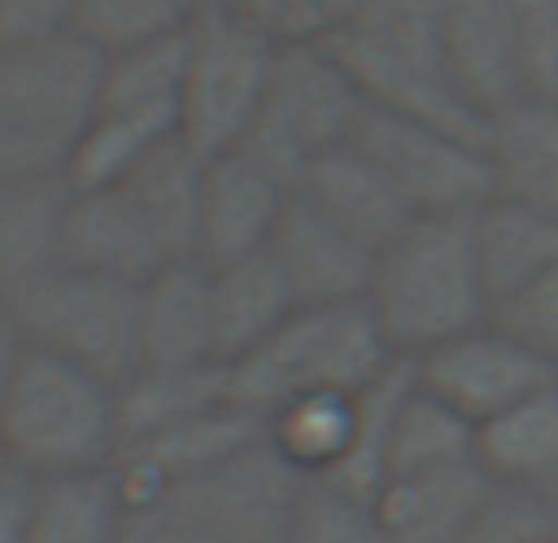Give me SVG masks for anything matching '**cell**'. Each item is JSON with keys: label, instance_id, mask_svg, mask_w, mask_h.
I'll list each match as a JSON object with an SVG mask.
<instances>
[{"label": "cell", "instance_id": "obj_1", "mask_svg": "<svg viewBox=\"0 0 558 543\" xmlns=\"http://www.w3.org/2000/svg\"><path fill=\"white\" fill-rule=\"evenodd\" d=\"M366 302L401 361L489 322V287L474 257L470 218H415L376 252Z\"/></svg>", "mask_w": 558, "mask_h": 543}, {"label": "cell", "instance_id": "obj_2", "mask_svg": "<svg viewBox=\"0 0 558 543\" xmlns=\"http://www.w3.org/2000/svg\"><path fill=\"white\" fill-rule=\"evenodd\" d=\"M401 366L371 302L296 306L257 351L228 366L232 400L253 415L296 396H361Z\"/></svg>", "mask_w": 558, "mask_h": 543}, {"label": "cell", "instance_id": "obj_3", "mask_svg": "<svg viewBox=\"0 0 558 543\" xmlns=\"http://www.w3.org/2000/svg\"><path fill=\"white\" fill-rule=\"evenodd\" d=\"M105 55L80 35L0 45V183L70 178L99 105Z\"/></svg>", "mask_w": 558, "mask_h": 543}, {"label": "cell", "instance_id": "obj_4", "mask_svg": "<svg viewBox=\"0 0 558 543\" xmlns=\"http://www.w3.org/2000/svg\"><path fill=\"white\" fill-rule=\"evenodd\" d=\"M331 50L351 70L371 109L425 119V124L489 144V124H480L464 109L450 80L440 0H361L347 31L331 40Z\"/></svg>", "mask_w": 558, "mask_h": 543}, {"label": "cell", "instance_id": "obj_5", "mask_svg": "<svg viewBox=\"0 0 558 543\" xmlns=\"http://www.w3.org/2000/svg\"><path fill=\"white\" fill-rule=\"evenodd\" d=\"M0 445L31 480L109 470L119 460V386L64 355L25 346L15 386L0 406Z\"/></svg>", "mask_w": 558, "mask_h": 543}, {"label": "cell", "instance_id": "obj_6", "mask_svg": "<svg viewBox=\"0 0 558 543\" xmlns=\"http://www.w3.org/2000/svg\"><path fill=\"white\" fill-rule=\"evenodd\" d=\"M296 490L302 474L263 435L213 470L129 499L124 543H287Z\"/></svg>", "mask_w": 558, "mask_h": 543}, {"label": "cell", "instance_id": "obj_7", "mask_svg": "<svg viewBox=\"0 0 558 543\" xmlns=\"http://www.w3.org/2000/svg\"><path fill=\"white\" fill-rule=\"evenodd\" d=\"M366 109V95L331 45H292V50H277L267 99L238 148L263 158L287 183H302L316 158L337 154L356 138Z\"/></svg>", "mask_w": 558, "mask_h": 543}, {"label": "cell", "instance_id": "obj_8", "mask_svg": "<svg viewBox=\"0 0 558 543\" xmlns=\"http://www.w3.org/2000/svg\"><path fill=\"white\" fill-rule=\"evenodd\" d=\"M25 341L54 351L105 381H129L138 366V282L99 277L85 267H50L5 297Z\"/></svg>", "mask_w": 558, "mask_h": 543}, {"label": "cell", "instance_id": "obj_9", "mask_svg": "<svg viewBox=\"0 0 558 543\" xmlns=\"http://www.w3.org/2000/svg\"><path fill=\"white\" fill-rule=\"evenodd\" d=\"M272 64L277 45L208 0L183 35V144L203 158L243 144L267 99Z\"/></svg>", "mask_w": 558, "mask_h": 543}, {"label": "cell", "instance_id": "obj_10", "mask_svg": "<svg viewBox=\"0 0 558 543\" xmlns=\"http://www.w3.org/2000/svg\"><path fill=\"white\" fill-rule=\"evenodd\" d=\"M356 148L376 158L380 173L415 208V218H470L480 203L499 193L485 138L454 134V129L425 124V119L366 109Z\"/></svg>", "mask_w": 558, "mask_h": 543}, {"label": "cell", "instance_id": "obj_11", "mask_svg": "<svg viewBox=\"0 0 558 543\" xmlns=\"http://www.w3.org/2000/svg\"><path fill=\"white\" fill-rule=\"evenodd\" d=\"M411 371L430 396H440L445 406H454L474 425L495 420L499 410L519 406L524 396H534L538 386H548L558 376V366L538 361L529 346L505 336L495 322H480L470 331L440 341L435 351L415 355Z\"/></svg>", "mask_w": 558, "mask_h": 543}, {"label": "cell", "instance_id": "obj_12", "mask_svg": "<svg viewBox=\"0 0 558 543\" xmlns=\"http://www.w3.org/2000/svg\"><path fill=\"white\" fill-rule=\"evenodd\" d=\"M296 198V183L253 158L247 148H228L203 164V228L198 257L208 267L267 252L277 238V222L287 218Z\"/></svg>", "mask_w": 558, "mask_h": 543}, {"label": "cell", "instance_id": "obj_13", "mask_svg": "<svg viewBox=\"0 0 558 543\" xmlns=\"http://www.w3.org/2000/svg\"><path fill=\"white\" fill-rule=\"evenodd\" d=\"M222 366L213 322L208 262H163L138 282V366L134 371H198Z\"/></svg>", "mask_w": 558, "mask_h": 543}, {"label": "cell", "instance_id": "obj_14", "mask_svg": "<svg viewBox=\"0 0 558 543\" xmlns=\"http://www.w3.org/2000/svg\"><path fill=\"white\" fill-rule=\"evenodd\" d=\"M440 35L450 80L480 124L495 129L509 109L524 105L514 35H509V0H440Z\"/></svg>", "mask_w": 558, "mask_h": 543}, {"label": "cell", "instance_id": "obj_15", "mask_svg": "<svg viewBox=\"0 0 558 543\" xmlns=\"http://www.w3.org/2000/svg\"><path fill=\"white\" fill-rule=\"evenodd\" d=\"M272 252L282 262L287 282H292L296 306H337V302H366L371 272H376V252L356 242L347 228L327 218L322 208L296 193L287 218L277 222Z\"/></svg>", "mask_w": 558, "mask_h": 543}, {"label": "cell", "instance_id": "obj_16", "mask_svg": "<svg viewBox=\"0 0 558 543\" xmlns=\"http://www.w3.org/2000/svg\"><path fill=\"white\" fill-rule=\"evenodd\" d=\"M189 35V31H183ZM183 35L105 55L95 119L119 124L138 138H179L183 124Z\"/></svg>", "mask_w": 558, "mask_h": 543}, {"label": "cell", "instance_id": "obj_17", "mask_svg": "<svg viewBox=\"0 0 558 543\" xmlns=\"http://www.w3.org/2000/svg\"><path fill=\"white\" fill-rule=\"evenodd\" d=\"M312 208H322L337 228H347L356 242H366L371 252L390 248L405 228L415 222V208L401 198V189L380 173V164L371 154H361L356 138L337 154L316 158L296 183Z\"/></svg>", "mask_w": 558, "mask_h": 543}, {"label": "cell", "instance_id": "obj_18", "mask_svg": "<svg viewBox=\"0 0 558 543\" xmlns=\"http://www.w3.org/2000/svg\"><path fill=\"white\" fill-rule=\"evenodd\" d=\"M60 262L119 282H144L163 267V252L124 189H70Z\"/></svg>", "mask_w": 558, "mask_h": 543}, {"label": "cell", "instance_id": "obj_19", "mask_svg": "<svg viewBox=\"0 0 558 543\" xmlns=\"http://www.w3.org/2000/svg\"><path fill=\"white\" fill-rule=\"evenodd\" d=\"M495 490L485 464H450V470L390 474L376 490V509L390 543H454L474 509Z\"/></svg>", "mask_w": 558, "mask_h": 543}, {"label": "cell", "instance_id": "obj_20", "mask_svg": "<svg viewBox=\"0 0 558 543\" xmlns=\"http://www.w3.org/2000/svg\"><path fill=\"white\" fill-rule=\"evenodd\" d=\"M203 164L208 158L189 148L183 138L158 144L134 173L119 183L138 218L148 222L163 262L198 257V228H203ZM203 262V257H198Z\"/></svg>", "mask_w": 558, "mask_h": 543}, {"label": "cell", "instance_id": "obj_21", "mask_svg": "<svg viewBox=\"0 0 558 543\" xmlns=\"http://www.w3.org/2000/svg\"><path fill=\"white\" fill-rule=\"evenodd\" d=\"M470 232L489 287V306L514 287L534 282L538 272L558 267V218L514 193H495L489 203H480L470 213Z\"/></svg>", "mask_w": 558, "mask_h": 543}, {"label": "cell", "instance_id": "obj_22", "mask_svg": "<svg viewBox=\"0 0 558 543\" xmlns=\"http://www.w3.org/2000/svg\"><path fill=\"white\" fill-rule=\"evenodd\" d=\"M213 272V322H218L222 366L243 361L296 312L292 282L272 252H253L238 262H218Z\"/></svg>", "mask_w": 558, "mask_h": 543}, {"label": "cell", "instance_id": "obj_23", "mask_svg": "<svg viewBox=\"0 0 558 543\" xmlns=\"http://www.w3.org/2000/svg\"><path fill=\"white\" fill-rule=\"evenodd\" d=\"M64 208H70V178L0 183V302L60 267Z\"/></svg>", "mask_w": 558, "mask_h": 543}, {"label": "cell", "instance_id": "obj_24", "mask_svg": "<svg viewBox=\"0 0 558 543\" xmlns=\"http://www.w3.org/2000/svg\"><path fill=\"white\" fill-rule=\"evenodd\" d=\"M361 396H296L287 406L267 410L263 415L267 445L302 480H337L347 470L351 449H356Z\"/></svg>", "mask_w": 558, "mask_h": 543}, {"label": "cell", "instance_id": "obj_25", "mask_svg": "<svg viewBox=\"0 0 558 543\" xmlns=\"http://www.w3.org/2000/svg\"><path fill=\"white\" fill-rule=\"evenodd\" d=\"M480 464L499 484L558 490V376L480 425Z\"/></svg>", "mask_w": 558, "mask_h": 543}, {"label": "cell", "instance_id": "obj_26", "mask_svg": "<svg viewBox=\"0 0 558 543\" xmlns=\"http://www.w3.org/2000/svg\"><path fill=\"white\" fill-rule=\"evenodd\" d=\"M124 529L129 499L119 490L114 464L35 480L31 543H124Z\"/></svg>", "mask_w": 558, "mask_h": 543}, {"label": "cell", "instance_id": "obj_27", "mask_svg": "<svg viewBox=\"0 0 558 543\" xmlns=\"http://www.w3.org/2000/svg\"><path fill=\"white\" fill-rule=\"evenodd\" d=\"M228 366H198V371H134L119 381V439L138 445V439L173 430L183 420H198L208 410L228 406ZM119 445V449H124Z\"/></svg>", "mask_w": 558, "mask_h": 543}, {"label": "cell", "instance_id": "obj_28", "mask_svg": "<svg viewBox=\"0 0 558 543\" xmlns=\"http://www.w3.org/2000/svg\"><path fill=\"white\" fill-rule=\"evenodd\" d=\"M499 193L558 218V105H519L489 129Z\"/></svg>", "mask_w": 558, "mask_h": 543}, {"label": "cell", "instance_id": "obj_29", "mask_svg": "<svg viewBox=\"0 0 558 543\" xmlns=\"http://www.w3.org/2000/svg\"><path fill=\"white\" fill-rule=\"evenodd\" d=\"M474 460H480V425L464 420L454 406H445L440 396H430V390L415 381V371H411V390L401 396L396 430H390L386 480L390 474L450 470V464H474Z\"/></svg>", "mask_w": 558, "mask_h": 543}, {"label": "cell", "instance_id": "obj_30", "mask_svg": "<svg viewBox=\"0 0 558 543\" xmlns=\"http://www.w3.org/2000/svg\"><path fill=\"white\" fill-rule=\"evenodd\" d=\"M287 543H390L376 494L347 490L337 480H302L287 519Z\"/></svg>", "mask_w": 558, "mask_h": 543}, {"label": "cell", "instance_id": "obj_31", "mask_svg": "<svg viewBox=\"0 0 558 543\" xmlns=\"http://www.w3.org/2000/svg\"><path fill=\"white\" fill-rule=\"evenodd\" d=\"M208 0H80L74 35L89 40L99 55L134 50V45L183 35Z\"/></svg>", "mask_w": 558, "mask_h": 543}, {"label": "cell", "instance_id": "obj_32", "mask_svg": "<svg viewBox=\"0 0 558 543\" xmlns=\"http://www.w3.org/2000/svg\"><path fill=\"white\" fill-rule=\"evenodd\" d=\"M213 5L272 40L277 50H292V45H331L361 0H213Z\"/></svg>", "mask_w": 558, "mask_h": 543}, {"label": "cell", "instance_id": "obj_33", "mask_svg": "<svg viewBox=\"0 0 558 543\" xmlns=\"http://www.w3.org/2000/svg\"><path fill=\"white\" fill-rule=\"evenodd\" d=\"M454 543H558V494L495 480Z\"/></svg>", "mask_w": 558, "mask_h": 543}, {"label": "cell", "instance_id": "obj_34", "mask_svg": "<svg viewBox=\"0 0 558 543\" xmlns=\"http://www.w3.org/2000/svg\"><path fill=\"white\" fill-rule=\"evenodd\" d=\"M524 105H558V0H509Z\"/></svg>", "mask_w": 558, "mask_h": 543}, {"label": "cell", "instance_id": "obj_35", "mask_svg": "<svg viewBox=\"0 0 558 543\" xmlns=\"http://www.w3.org/2000/svg\"><path fill=\"white\" fill-rule=\"evenodd\" d=\"M489 322L505 336H514L519 346H529L538 361L558 366V267L538 272L534 282L499 297V302L489 306Z\"/></svg>", "mask_w": 558, "mask_h": 543}, {"label": "cell", "instance_id": "obj_36", "mask_svg": "<svg viewBox=\"0 0 558 543\" xmlns=\"http://www.w3.org/2000/svg\"><path fill=\"white\" fill-rule=\"evenodd\" d=\"M80 0H0V45H35L74 35Z\"/></svg>", "mask_w": 558, "mask_h": 543}, {"label": "cell", "instance_id": "obj_37", "mask_svg": "<svg viewBox=\"0 0 558 543\" xmlns=\"http://www.w3.org/2000/svg\"><path fill=\"white\" fill-rule=\"evenodd\" d=\"M31 514H35V480L11 464L0 474V543H31Z\"/></svg>", "mask_w": 558, "mask_h": 543}, {"label": "cell", "instance_id": "obj_38", "mask_svg": "<svg viewBox=\"0 0 558 543\" xmlns=\"http://www.w3.org/2000/svg\"><path fill=\"white\" fill-rule=\"evenodd\" d=\"M25 331L15 326V316H11V306L0 302V406H5V396H11V386H15V371H21V361H25Z\"/></svg>", "mask_w": 558, "mask_h": 543}, {"label": "cell", "instance_id": "obj_39", "mask_svg": "<svg viewBox=\"0 0 558 543\" xmlns=\"http://www.w3.org/2000/svg\"><path fill=\"white\" fill-rule=\"evenodd\" d=\"M5 470H11V460H5V445H0V474H5Z\"/></svg>", "mask_w": 558, "mask_h": 543}, {"label": "cell", "instance_id": "obj_40", "mask_svg": "<svg viewBox=\"0 0 558 543\" xmlns=\"http://www.w3.org/2000/svg\"><path fill=\"white\" fill-rule=\"evenodd\" d=\"M554 494H558V490H554Z\"/></svg>", "mask_w": 558, "mask_h": 543}]
</instances>
